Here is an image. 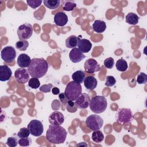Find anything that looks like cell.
<instances>
[{
  "instance_id": "cell-22",
  "label": "cell",
  "mask_w": 147,
  "mask_h": 147,
  "mask_svg": "<svg viewBox=\"0 0 147 147\" xmlns=\"http://www.w3.org/2000/svg\"><path fill=\"white\" fill-rule=\"evenodd\" d=\"M78 37L75 35H71L69 36L65 40V46L68 48H74L78 45Z\"/></svg>"
},
{
  "instance_id": "cell-34",
  "label": "cell",
  "mask_w": 147,
  "mask_h": 147,
  "mask_svg": "<svg viewBox=\"0 0 147 147\" xmlns=\"http://www.w3.org/2000/svg\"><path fill=\"white\" fill-rule=\"evenodd\" d=\"M27 4L32 9H36L39 7L42 3L41 0H27Z\"/></svg>"
},
{
  "instance_id": "cell-30",
  "label": "cell",
  "mask_w": 147,
  "mask_h": 147,
  "mask_svg": "<svg viewBox=\"0 0 147 147\" xmlns=\"http://www.w3.org/2000/svg\"><path fill=\"white\" fill-rule=\"evenodd\" d=\"M67 110L69 113H75L77 111V106L75 105V103L72 100H68L66 104Z\"/></svg>"
},
{
  "instance_id": "cell-17",
  "label": "cell",
  "mask_w": 147,
  "mask_h": 147,
  "mask_svg": "<svg viewBox=\"0 0 147 147\" xmlns=\"http://www.w3.org/2000/svg\"><path fill=\"white\" fill-rule=\"evenodd\" d=\"M11 75L12 71L7 65H2L0 66V80L1 82L9 80Z\"/></svg>"
},
{
  "instance_id": "cell-32",
  "label": "cell",
  "mask_w": 147,
  "mask_h": 147,
  "mask_svg": "<svg viewBox=\"0 0 147 147\" xmlns=\"http://www.w3.org/2000/svg\"><path fill=\"white\" fill-rule=\"evenodd\" d=\"M18 144V140L16 137H8L6 141V145L9 147H15Z\"/></svg>"
},
{
  "instance_id": "cell-19",
  "label": "cell",
  "mask_w": 147,
  "mask_h": 147,
  "mask_svg": "<svg viewBox=\"0 0 147 147\" xmlns=\"http://www.w3.org/2000/svg\"><path fill=\"white\" fill-rule=\"evenodd\" d=\"M83 83L86 88L90 90H94L98 84L96 79L93 76H88L85 78Z\"/></svg>"
},
{
  "instance_id": "cell-21",
  "label": "cell",
  "mask_w": 147,
  "mask_h": 147,
  "mask_svg": "<svg viewBox=\"0 0 147 147\" xmlns=\"http://www.w3.org/2000/svg\"><path fill=\"white\" fill-rule=\"evenodd\" d=\"M72 79L73 81L81 84L85 79V74L82 70H78L72 74Z\"/></svg>"
},
{
  "instance_id": "cell-36",
  "label": "cell",
  "mask_w": 147,
  "mask_h": 147,
  "mask_svg": "<svg viewBox=\"0 0 147 147\" xmlns=\"http://www.w3.org/2000/svg\"><path fill=\"white\" fill-rule=\"evenodd\" d=\"M103 64H104V66L107 68H109V69H111L114 66V60L113 59V58L110 57H108L107 59H106L105 60H104V62H103Z\"/></svg>"
},
{
  "instance_id": "cell-12",
  "label": "cell",
  "mask_w": 147,
  "mask_h": 147,
  "mask_svg": "<svg viewBox=\"0 0 147 147\" xmlns=\"http://www.w3.org/2000/svg\"><path fill=\"white\" fill-rule=\"evenodd\" d=\"M49 122L52 125H61L64 123V117L63 114L58 111H55L51 113L48 117Z\"/></svg>"
},
{
  "instance_id": "cell-27",
  "label": "cell",
  "mask_w": 147,
  "mask_h": 147,
  "mask_svg": "<svg viewBox=\"0 0 147 147\" xmlns=\"http://www.w3.org/2000/svg\"><path fill=\"white\" fill-rule=\"evenodd\" d=\"M115 67L120 72H125L127 70L128 68V65L126 61L123 59H119L117 61L115 64Z\"/></svg>"
},
{
  "instance_id": "cell-23",
  "label": "cell",
  "mask_w": 147,
  "mask_h": 147,
  "mask_svg": "<svg viewBox=\"0 0 147 147\" xmlns=\"http://www.w3.org/2000/svg\"><path fill=\"white\" fill-rule=\"evenodd\" d=\"M125 21L126 23L130 25H135L138 24L139 17L134 13H129L125 17Z\"/></svg>"
},
{
  "instance_id": "cell-5",
  "label": "cell",
  "mask_w": 147,
  "mask_h": 147,
  "mask_svg": "<svg viewBox=\"0 0 147 147\" xmlns=\"http://www.w3.org/2000/svg\"><path fill=\"white\" fill-rule=\"evenodd\" d=\"M115 120L121 125L131 123L133 120V114L130 109L121 108L116 113Z\"/></svg>"
},
{
  "instance_id": "cell-14",
  "label": "cell",
  "mask_w": 147,
  "mask_h": 147,
  "mask_svg": "<svg viewBox=\"0 0 147 147\" xmlns=\"http://www.w3.org/2000/svg\"><path fill=\"white\" fill-rule=\"evenodd\" d=\"M69 57L72 63H77L84 59L86 57V56L78 49V48H74L70 51Z\"/></svg>"
},
{
  "instance_id": "cell-7",
  "label": "cell",
  "mask_w": 147,
  "mask_h": 147,
  "mask_svg": "<svg viewBox=\"0 0 147 147\" xmlns=\"http://www.w3.org/2000/svg\"><path fill=\"white\" fill-rule=\"evenodd\" d=\"M33 28L29 23H24L17 29V35L20 40H27L30 38L33 34Z\"/></svg>"
},
{
  "instance_id": "cell-24",
  "label": "cell",
  "mask_w": 147,
  "mask_h": 147,
  "mask_svg": "<svg viewBox=\"0 0 147 147\" xmlns=\"http://www.w3.org/2000/svg\"><path fill=\"white\" fill-rule=\"evenodd\" d=\"M61 3L63 9L67 11H72L76 7V3L72 1L63 0L61 1Z\"/></svg>"
},
{
  "instance_id": "cell-8",
  "label": "cell",
  "mask_w": 147,
  "mask_h": 147,
  "mask_svg": "<svg viewBox=\"0 0 147 147\" xmlns=\"http://www.w3.org/2000/svg\"><path fill=\"white\" fill-rule=\"evenodd\" d=\"M28 129L30 133L35 137L40 136L44 131V126L42 122L37 119H33L28 123Z\"/></svg>"
},
{
  "instance_id": "cell-16",
  "label": "cell",
  "mask_w": 147,
  "mask_h": 147,
  "mask_svg": "<svg viewBox=\"0 0 147 147\" xmlns=\"http://www.w3.org/2000/svg\"><path fill=\"white\" fill-rule=\"evenodd\" d=\"M68 16L62 11L57 13L54 16V22L58 26H64L68 22Z\"/></svg>"
},
{
  "instance_id": "cell-38",
  "label": "cell",
  "mask_w": 147,
  "mask_h": 147,
  "mask_svg": "<svg viewBox=\"0 0 147 147\" xmlns=\"http://www.w3.org/2000/svg\"><path fill=\"white\" fill-rule=\"evenodd\" d=\"M52 84L51 83H49L47 84H43L40 87V90L44 93L51 92V89L52 88Z\"/></svg>"
},
{
  "instance_id": "cell-10",
  "label": "cell",
  "mask_w": 147,
  "mask_h": 147,
  "mask_svg": "<svg viewBox=\"0 0 147 147\" xmlns=\"http://www.w3.org/2000/svg\"><path fill=\"white\" fill-rule=\"evenodd\" d=\"M29 74L27 69L25 68H17L14 72V78L17 83L25 84L29 80Z\"/></svg>"
},
{
  "instance_id": "cell-39",
  "label": "cell",
  "mask_w": 147,
  "mask_h": 147,
  "mask_svg": "<svg viewBox=\"0 0 147 147\" xmlns=\"http://www.w3.org/2000/svg\"><path fill=\"white\" fill-rule=\"evenodd\" d=\"M59 98L60 100V102L64 105H66L68 99L67 98L65 95L64 93H60L59 95Z\"/></svg>"
},
{
  "instance_id": "cell-26",
  "label": "cell",
  "mask_w": 147,
  "mask_h": 147,
  "mask_svg": "<svg viewBox=\"0 0 147 147\" xmlns=\"http://www.w3.org/2000/svg\"><path fill=\"white\" fill-rule=\"evenodd\" d=\"M92 140L94 142L99 144L102 142L104 140V135L103 133L99 130H94L91 136Z\"/></svg>"
},
{
  "instance_id": "cell-35",
  "label": "cell",
  "mask_w": 147,
  "mask_h": 147,
  "mask_svg": "<svg viewBox=\"0 0 147 147\" xmlns=\"http://www.w3.org/2000/svg\"><path fill=\"white\" fill-rule=\"evenodd\" d=\"M32 140L29 137L21 138L18 140V144L21 146H28L31 145Z\"/></svg>"
},
{
  "instance_id": "cell-37",
  "label": "cell",
  "mask_w": 147,
  "mask_h": 147,
  "mask_svg": "<svg viewBox=\"0 0 147 147\" xmlns=\"http://www.w3.org/2000/svg\"><path fill=\"white\" fill-rule=\"evenodd\" d=\"M116 83V80L113 76H107L106 78L105 86L107 87L113 86Z\"/></svg>"
},
{
  "instance_id": "cell-29",
  "label": "cell",
  "mask_w": 147,
  "mask_h": 147,
  "mask_svg": "<svg viewBox=\"0 0 147 147\" xmlns=\"http://www.w3.org/2000/svg\"><path fill=\"white\" fill-rule=\"evenodd\" d=\"M28 86L33 89H37L40 86V82L38 78H30L28 81Z\"/></svg>"
},
{
  "instance_id": "cell-2",
  "label": "cell",
  "mask_w": 147,
  "mask_h": 147,
  "mask_svg": "<svg viewBox=\"0 0 147 147\" xmlns=\"http://www.w3.org/2000/svg\"><path fill=\"white\" fill-rule=\"evenodd\" d=\"M29 75L32 78H40L43 77L48 69V64L43 58H33L28 67Z\"/></svg>"
},
{
  "instance_id": "cell-25",
  "label": "cell",
  "mask_w": 147,
  "mask_h": 147,
  "mask_svg": "<svg viewBox=\"0 0 147 147\" xmlns=\"http://www.w3.org/2000/svg\"><path fill=\"white\" fill-rule=\"evenodd\" d=\"M61 1L60 0H44L43 1L44 5L45 7L50 9H57L60 4Z\"/></svg>"
},
{
  "instance_id": "cell-1",
  "label": "cell",
  "mask_w": 147,
  "mask_h": 147,
  "mask_svg": "<svg viewBox=\"0 0 147 147\" xmlns=\"http://www.w3.org/2000/svg\"><path fill=\"white\" fill-rule=\"evenodd\" d=\"M67 136V131L60 125H50L46 133L47 140L49 142L53 144H63Z\"/></svg>"
},
{
  "instance_id": "cell-3",
  "label": "cell",
  "mask_w": 147,
  "mask_h": 147,
  "mask_svg": "<svg viewBox=\"0 0 147 147\" xmlns=\"http://www.w3.org/2000/svg\"><path fill=\"white\" fill-rule=\"evenodd\" d=\"M107 106V99L103 96L96 95L90 99L89 107L90 110L95 114H100L104 112Z\"/></svg>"
},
{
  "instance_id": "cell-20",
  "label": "cell",
  "mask_w": 147,
  "mask_h": 147,
  "mask_svg": "<svg viewBox=\"0 0 147 147\" xmlns=\"http://www.w3.org/2000/svg\"><path fill=\"white\" fill-rule=\"evenodd\" d=\"M92 28L95 32L102 33L104 32L106 29V22L103 20H96L92 24Z\"/></svg>"
},
{
  "instance_id": "cell-6",
  "label": "cell",
  "mask_w": 147,
  "mask_h": 147,
  "mask_svg": "<svg viewBox=\"0 0 147 147\" xmlns=\"http://www.w3.org/2000/svg\"><path fill=\"white\" fill-rule=\"evenodd\" d=\"M86 124L91 130L94 131L99 130L103 126V120L98 115L92 114L88 116L86 119Z\"/></svg>"
},
{
  "instance_id": "cell-18",
  "label": "cell",
  "mask_w": 147,
  "mask_h": 147,
  "mask_svg": "<svg viewBox=\"0 0 147 147\" xmlns=\"http://www.w3.org/2000/svg\"><path fill=\"white\" fill-rule=\"evenodd\" d=\"M31 60L30 57L27 54L21 53L17 58V63L20 68H26L29 65Z\"/></svg>"
},
{
  "instance_id": "cell-28",
  "label": "cell",
  "mask_w": 147,
  "mask_h": 147,
  "mask_svg": "<svg viewBox=\"0 0 147 147\" xmlns=\"http://www.w3.org/2000/svg\"><path fill=\"white\" fill-rule=\"evenodd\" d=\"M15 46L17 49L21 51H26L28 48L29 46V42L25 40H20L16 42Z\"/></svg>"
},
{
  "instance_id": "cell-9",
  "label": "cell",
  "mask_w": 147,
  "mask_h": 147,
  "mask_svg": "<svg viewBox=\"0 0 147 147\" xmlns=\"http://www.w3.org/2000/svg\"><path fill=\"white\" fill-rule=\"evenodd\" d=\"M2 59L6 63L13 62L16 57V51L14 47L6 46L4 47L1 52Z\"/></svg>"
},
{
  "instance_id": "cell-13",
  "label": "cell",
  "mask_w": 147,
  "mask_h": 147,
  "mask_svg": "<svg viewBox=\"0 0 147 147\" xmlns=\"http://www.w3.org/2000/svg\"><path fill=\"white\" fill-rule=\"evenodd\" d=\"M90 97L86 93H82V94L75 100V105L77 107L80 109H84L89 106Z\"/></svg>"
},
{
  "instance_id": "cell-15",
  "label": "cell",
  "mask_w": 147,
  "mask_h": 147,
  "mask_svg": "<svg viewBox=\"0 0 147 147\" xmlns=\"http://www.w3.org/2000/svg\"><path fill=\"white\" fill-rule=\"evenodd\" d=\"M77 46L78 49L82 53H87L91 50L92 44L86 38H81L80 37H78Z\"/></svg>"
},
{
  "instance_id": "cell-11",
  "label": "cell",
  "mask_w": 147,
  "mask_h": 147,
  "mask_svg": "<svg viewBox=\"0 0 147 147\" xmlns=\"http://www.w3.org/2000/svg\"><path fill=\"white\" fill-rule=\"evenodd\" d=\"M84 68L88 74H93L100 70V65L94 59L90 58L87 59L84 64Z\"/></svg>"
},
{
  "instance_id": "cell-33",
  "label": "cell",
  "mask_w": 147,
  "mask_h": 147,
  "mask_svg": "<svg viewBox=\"0 0 147 147\" xmlns=\"http://www.w3.org/2000/svg\"><path fill=\"white\" fill-rule=\"evenodd\" d=\"M137 82L141 84H145L147 82V75L144 72H140L137 76Z\"/></svg>"
},
{
  "instance_id": "cell-31",
  "label": "cell",
  "mask_w": 147,
  "mask_h": 147,
  "mask_svg": "<svg viewBox=\"0 0 147 147\" xmlns=\"http://www.w3.org/2000/svg\"><path fill=\"white\" fill-rule=\"evenodd\" d=\"M30 131L28 127H22L20 129L19 131L17 133V136L19 138H26L29 137L30 135Z\"/></svg>"
},
{
  "instance_id": "cell-40",
  "label": "cell",
  "mask_w": 147,
  "mask_h": 147,
  "mask_svg": "<svg viewBox=\"0 0 147 147\" xmlns=\"http://www.w3.org/2000/svg\"><path fill=\"white\" fill-rule=\"evenodd\" d=\"M52 93L53 94V95H58L60 93V90L59 88L56 87H53L52 88Z\"/></svg>"
},
{
  "instance_id": "cell-4",
  "label": "cell",
  "mask_w": 147,
  "mask_h": 147,
  "mask_svg": "<svg viewBox=\"0 0 147 147\" xmlns=\"http://www.w3.org/2000/svg\"><path fill=\"white\" fill-rule=\"evenodd\" d=\"M82 92L81 84L74 81H71L67 84L64 94L68 100L74 101L82 94Z\"/></svg>"
}]
</instances>
